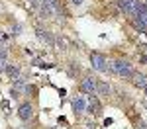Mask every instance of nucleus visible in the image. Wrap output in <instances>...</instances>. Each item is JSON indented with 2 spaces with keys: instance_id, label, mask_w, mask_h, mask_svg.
<instances>
[{
  "instance_id": "obj_1",
  "label": "nucleus",
  "mask_w": 147,
  "mask_h": 129,
  "mask_svg": "<svg viewBox=\"0 0 147 129\" xmlns=\"http://www.w3.org/2000/svg\"><path fill=\"white\" fill-rule=\"evenodd\" d=\"M110 70L116 72L118 76H122V78H131V76H134V67H131L127 61H122V59L114 61L112 65H110Z\"/></svg>"
},
{
  "instance_id": "obj_2",
  "label": "nucleus",
  "mask_w": 147,
  "mask_h": 129,
  "mask_svg": "<svg viewBox=\"0 0 147 129\" xmlns=\"http://www.w3.org/2000/svg\"><path fill=\"white\" fill-rule=\"evenodd\" d=\"M90 63H92V69L94 70H98V72H110L108 61L100 53H90Z\"/></svg>"
},
{
  "instance_id": "obj_3",
  "label": "nucleus",
  "mask_w": 147,
  "mask_h": 129,
  "mask_svg": "<svg viewBox=\"0 0 147 129\" xmlns=\"http://www.w3.org/2000/svg\"><path fill=\"white\" fill-rule=\"evenodd\" d=\"M137 4H139V0H118V8L131 18L137 14Z\"/></svg>"
},
{
  "instance_id": "obj_4",
  "label": "nucleus",
  "mask_w": 147,
  "mask_h": 129,
  "mask_svg": "<svg viewBox=\"0 0 147 129\" xmlns=\"http://www.w3.org/2000/svg\"><path fill=\"white\" fill-rule=\"evenodd\" d=\"M96 84H98V80L94 76H86V78H82V82H80V90L96 96Z\"/></svg>"
},
{
  "instance_id": "obj_5",
  "label": "nucleus",
  "mask_w": 147,
  "mask_h": 129,
  "mask_svg": "<svg viewBox=\"0 0 147 129\" xmlns=\"http://www.w3.org/2000/svg\"><path fill=\"white\" fill-rule=\"evenodd\" d=\"M18 117H20L22 121H30V119L34 117V106L30 104V102H24V104L18 108Z\"/></svg>"
},
{
  "instance_id": "obj_6",
  "label": "nucleus",
  "mask_w": 147,
  "mask_h": 129,
  "mask_svg": "<svg viewBox=\"0 0 147 129\" xmlns=\"http://www.w3.org/2000/svg\"><path fill=\"white\" fill-rule=\"evenodd\" d=\"M35 35H37V39L43 41L47 47H55V37L49 33V31H45V29H35Z\"/></svg>"
},
{
  "instance_id": "obj_7",
  "label": "nucleus",
  "mask_w": 147,
  "mask_h": 129,
  "mask_svg": "<svg viewBox=\"0 0 147 129\" xmlns=\"http://www.w3.org/2000/svg\"><path fill=\"white\" fill-rule=\"evenodd\" d=\"M86 112H88V114H94V116H100L102 114V106H100V102H98L96 96H90V100H88V104H86Z\"/></svg>"
},
{
  "instance_id": "obj_8",
  "label": "nucleus",
  "mask_w": 147,
  "mask_h": 129,
  "mask_svg": "<svg viewBox=\"0 0 147 129\" xmlns=\"http://www.w3.org/2000/svg\"><path fill=\"white\" fill-rule=\"evenodd\" d=\"M73 110H75L77 116L86 112V100H84V96H75V100H73Z\"/></svg>"
},
{
  "instance_id": "obj_9",
  "label": "nucleus",
  "mask_w": 147,
  "mask_h": 129,
  "mask_svg": "<svg viewBox=\"0 0 147 129\" xmlns=\"http://www.w3.org/2000/svg\"><path fill=\"white\" fill-rule=\"evenodd\" d=\"M110 92H112L110 84L104 80H98V84H96V96H108Z\"/></svg>"
},
{
  "instance_id": "obj_10",
  "label": "nucleus",
  "mask_w": 147,
  "mask_h": 129,
  "mask_svg": "<svg viewBox=\"0 0 147 129\" xmlns=\"http://www.w3.org/2000/svg\"><path fill=\"white\" fill-rule=\"evenodd\" d=\"M131 80H134V84H136L137 88H145V86H147V76H145V74H141V72H134Z\"/></svg>"
},
{
  "instance_id": "obj_11",
  "label": "nucleus",
  "mask_w": 147,
  "mask_h": 129,
  "mask_svg": "<svg viewBox=\"0 0 147 129\" xmlns=\"http://www.w3.org/2000/svg\"><path fill=\"white\" fill-rule=\"evenodd\" d=\"M6 72L10 74L12 78H18V76H20V67H14V65H8V69H6Z\"/></svg>"
},
{
  "instance_id": "obj_12",
  "label": "nucleus",
  "mask_w": 147,
  "mask_h": 129,
  "mask_svg": "<svg viewBox=\"0 0 147 129\" xmlns=\"http://www.w3.org/2000/svg\"><path fill=\"white\" fill-rule=\"evenodd\" d=\"M55 47L65 49V47H67V41H65V39H61V37H57V39H55Z\"/></svg>"
},
{
  "instance_id": "obj_13",
  "label": "nucleus",
  "mask_w": 147,
  "mask_h": 129,
  "mask_svg": "<svg viewBox=\"0 0 147 129\" xmlns=\"http://www.w3.org/2000/svg\"><path fill=\"white\" fill-rule=\"evenodd\" d=\"M20 33H22V25H20V23L12 25V35H20Z\"/></svg>"
},
{
  "instance_id": "obj_14",
  "label": "nucleus",
  "mask_w": 147,
  "mask_h": 129,
  "mask_svg": "<svg viewBox=\"0 0 147 129\" xmlns=\"http://www.w3.org/2000/svg\"><path fill=\"white\" fill-rule=\"evenodd\" d=\"M28 2H30L32 8H41V2H43V0H28Z\"/></svg>"
},
{
  "instance_id": "obj_15",
  "label": "nucleus",
  "mask_w": 147,
  "mask_h": 129,
  "mask_svg": "<svg viewBox=\"0 0 147 129\" xmlns=\"http://www.w3.org/2000/svg\"><path fill=\"white\" fill-rule=\"evenodd\" d=\"M8 69V63H6V59H0V72H6Z\"/></svg>"
},
{
  "instance_id": "obj_16",
  "label": "nucleus",
  "mask_w": 147,
  "mask_h": 129,
  "mask_svg": "<svg viewBox=\"0 0 147 129\" xmlns=\"http://www.w3.org/2000/svg\"><path fill=\"white\" fill-rule=\"evenodd\" d=\"M73 6H82V0H71Z\"/></svg>"
},
{
  "instance_id": "obj_17",
  "label": "nucleus",
  "mask_w": 147,
  "mask_h": 129,
  "mask_svg": "<svg viewBox=\"0 0 147 129\" xmlns=\"http://www.w3.org/2000/svg\"><path fill=\"white\" fill-rule=\"evenodd\" d=\"M137 129H147V125L143 123V121H141V123H137Z\"/></svg>"
},
{
  "instance_id": "obj_18",
  "label": "nucleus",
  "mask_w": 147,
  "mask_h": 129,
  "mask_svg": "<svg viewBox=\"0 0 147 129\" xmlns=\"http://www.w3.org/2000/svg\"><path fill=\"white\" fill-rule=\"evenodd\" d=\"M141 63H145V65H147V55H141Z\"/></svg>"
},
{
  "instance_id": "obj_19",
  "label": "nucleus",
  "mask_w": 147,
  "mask_h": 129,
  "mask_svg": "<svg viewBox=\"0 0 147 129\" xmlns=\"http://www.w3.org/2000/svg\"><path fill=\"white\" fill-rule=\"evenodd\" d=\"M143 92H145V94H147V86H145V88H143Z\"/></svg>"
},
{
  "instance_id": "obj_20",
  "label": "nucleus",
  "mask_w": 147,
  "mask_h": 129,
  "mask_svg": "<svg viewBox=\"0 0 147 129\" xmlns=\"http://www.w3.org/2000/svg\"><path fill=\"white\" fill-rule=\"evenodd\" d=\"M0 37H2V31H0Z\"/></svg>"
}]
</instances>
